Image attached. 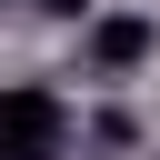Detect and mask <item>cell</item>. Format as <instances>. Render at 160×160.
I'll list each match as a JSON object with an SVG mask.
<instances>
[{"mask_svg":"<svg viewBox=\"0 0 160 160\" xmlns=\"http://www.w3.org/2000/svg\"><path fill=\"white\" fill-rule=\"evenodd\" d=\"M40 10H50V20H80V10H90V0H40Z\"/></svg>","mask_w":160,"mask_h":160,"instance_id":"obj_3","label":"cell"},{"mask_svg":"<svg viewBox=\"0 0 160 160\" xmlns=\"http://www.w3.org/2000/svg\"><path fill=\"white\" fill-rule=\"evenodd\" d=\"M60 150H70V110H60V90L10 80V90H0V160H60Z\"/></svg>","mask_w":160,"mask_h":160,"instance_id":"obj_1","label":"cell"},{"mask_svg":"<svg viewBox=\"0 0 160 160\" xmlns=\"http://www.w3.org/2000/svg\"><path fill=\"white\" fill-rule=\"evenodd\" d=\"M150 40H160V30H150L140 10H110V20H90V70H110V80H120V70H140V60H150Z\"/></svg>","mask_w":160,"mask_h":160,"instance_id":"obj_2","label":"cell"}]
</instances>
